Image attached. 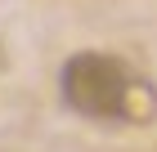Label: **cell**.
<instances>
[{
    "label": "cell",
    "instance_id": "1",
    "mask_svg": "<svg viewBox=\"0 0 157 152\" xmlns=\"http://www.w3.org/2000/svg\"><path fill=\"white\" fill-rule=\"evenodd\" d=\"M63 103L90 121H139L148 117V90L117 54L81 49L59 72Z\"/></svg>",
    "mask_w": 157,
    "mask_h": 152
}]
</instances>
